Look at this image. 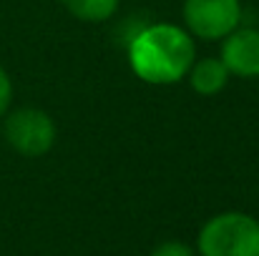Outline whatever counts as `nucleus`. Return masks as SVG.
Wrapping results in <instances>:
<instances>
[{
  "mask_svg": "<svg viewBox=\"0 0 259 256\" xmlns=\"http://www.w3.org/2000/svg\"><path fill=\"white\" fill-rule=\"evenodd\" d=\"M201 256H259V221L242 211L209 219L199 231Z\"/></svg>",
  "mask_w": 259,
  "mask_h": 256,
  "instance_id": "2",
  "label": "nucleus"
},
{
  "mask_svg": "<svg viewBox=\"0 0 259 256\" xmlns=\"http://www.w3.org/2000/svg\"><path fill=\"white\" fill-rule=\"evenodd\" d=\"M194 56L191 35L171 23H151L128 43L131 71L151 85H171L186 78Z\"/></svg>",
  "mask_w": 259,
  "mask_h": 256,
  "instance_id": "1",
  "label": "nucleus"
},
{
  "mask_svg": "<svg viewBox=\"0 0 259 256\" xmlns=\"http://www.w3.org/2000/svg\"><path fill=\"white\" fill-rule=\"evenodd\" d=\"M3 131L8 146L28 159L48 153L56 143V123L40 108H18L8 113Z\"/></svg>",
  "mask_w": 259,
  "mask_h": 256,
  "instance_id": "3",
  "label": "nucleus"
},
{
  "mask_svg": "<svg viewBox=\"0 0 259 256\" xmlns=\"http://www.w3.org/2000/svg\"><path fill=\"white\" fill-rule=\"evenodd\" d=\"M222 63L227 66L229 76L239 78H259V30L242 28L232 30L222 45Z\"/></svg>",
  "mask_w": 259,
  "mask_h": 256,
  "instance_id": "5",
  "label": "nucleus"
},
{
  "mask_svg": "<svg viewBox=\"0 0 259 256\" xmlns=\"http://www.w3.org/2000/svg\"><path fill=\"white\" fill-rule=\"evenodd\" d=\"M61 3L73 18L83 23H103L116 13L121 0H61Z\"/></svg>",
  "mask_w": 259,
  "mask_h": 256,
  "instance_id": "7",
  "label": "nucleus"
},
{
  "mask_svg": "<svg viewBox=\"0 0 259 256\" xmlns=\"http://www.w3.org/2000/svg\"><path fill=\"white\" fill-rule=\"evenodd\" d=\"M10 98H13V83H10V76L5 73V68L0 66V116L8 113Z\"/></svg>",
  "mask_w": 259,
  "mask_h": 256,
  "instance_id": "9",
  "label": "nucleus"
},
{
  "mask_svg": "<svg viewBox=\"0 0 259 256\" xmlns=\"http://www.w3.org/2000/svg\"><path fill=\"white\" fill-rule=\"evenodd\" d=\"M151 256H196L194 254V249L189 246V244H184V241H164V244H159Z\"/></svg>",
  "mask_w": 259,
  "mask_h": 256,
  "instance_id": "8",
  "label": "nucleus"
},
{
  "mask_svg": "<svg viewBox=\"0 0 259 256\" xmlns=\"http://www.w3.org/2000/svg\"><path fill=\"white\" fill-rule=\"evenodd\" d=\"M186 78H189L191 88L199 95H214V93H219L227 85L229 71L222 63V58H201V61L191 63Z\"/></svg>",
  "mask_w": 259,
  "mask_h": 256,
  "instance_id": "6",
  "label": "nucleus"
},
{
  "mask_svg": "<svg viewBox=\"0 0 259 256\" xmlns=\"http://www.w3.org/2000/svg\"><path fill=\"white\" fill-rule=\"evenodd\" d=\"M242 20L239 0H184L186 33L201 40L227 38Z\"/></svg>",
  "mask_w": 259,
  "mask_h": 256,
  "instance_id": "4",
  "label": "nucleus"
}]
</instances>
